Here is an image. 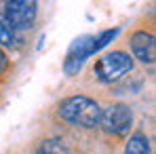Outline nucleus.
I'll return each instance as SVG.
<instances>
[{"label":"nucleus","instance_id":"nucleus-1","mask_svg":"<svg viewBox=\"0 0 156 154\" xmlns=\"http://www.w3.org/2000/svg\"><path fill=\"white\" fill-rule=\"evenodd\" d=\"M59 116L68 120L70 125L91 129L101 120V110L95 99L84 97V95H74L59 103Z\"/></svg>","mask_w":156,"mask_h":154},{"label":"nucleus","instance_id":"nucleus-2","mask_svg":"<svg viewBox=\"0 0 156 154\" xmlns=\"http://www.w3.org/2000/svg\"><path fill=\"white\" fill-rule=\"evenodd\" d=\"M131 70H133V59L122 51L108 53L95 63V76L101 82H114Z\"/></svg>","mask_w":156,"mask_h":154},{"label":"nucleus","instance_id":"nucleus-3","mask_svg":"<svg viewBox=\"0 0 156 154\" xmlns=\"http://www.w3.org/2000/svg\"><path fill=\"white\" fill-rule=\"evenodd\" d=\"M101 127L112 135H127L133 125V112L125 103H114L101 112Z\"/></svg>","mask_w":156,"mask_h":154},{"label":"nucleus","instance_id":"nucleus-4","mask_svg":"<svg viewBox=\"0 0 156 154\" xmlns=\"http://www.w3.org/2000/svg\"><path fill=\"white\" fill-rule=\"evenodd\" d=\"M93 53H95V36H80V38H76L70 45L68 55H66V61H63L66 74H70V76L78 74L80 68H82V63H84V59L91 57Z\"/></svg>","mask_w":156,"mask_h":154},{"label":"nucleus","instance_id":"nucleus-5","mask_svg":"<svg viewBox=\"0 0 156 154\" xmlns=\"http://www.w3.org/2000/svg\"><path fill=\"white\" fill-rule=\"evenodd\" d=\"M4 19L15 27V30H23L30 27L36 19V2H27V0H15V2H6L4 9Z\"/></svg>","mask_w":156,"mask_h":154},{"label":"nucleus","instance_id":"nucleus-6","mask_svg":"<svg viewBox=\"0 0 156 154\" xmlns=\"http://www.w3.org/2000/svg\"><path fill=\"white\" fill-rule=\"evenodd\" d=\"M131 51L141 63L156 61V36L150 32H135L131 36Z\"/></svg>","mask_w":156,"mask_h":154},{"label":"nucleus","instance_id":"nucleus-7","mask_svg":"<svg viewBox=\"0 0 156 154\" xmlns=\"http://www.w3.org/2000/svg\"><path fill=\"white\" fill-rule=\"evenodd\" d=\"M125 154H150V144H148L146 135L135 133L133 137H129V141L125 146Z\"/></svg>","mask_w":156,"mask_h":154},{"label":"nucleus","instance_id":"nucleus-8","mask_svg":"<svg viewBox=\"0 0 156 154\" xmlns=\"http://www.w3.org/2000/svg\"><path fill=\"white\" fill-rule=\"evenodd\" d=\"M15 42H17L15 27L11 26L4 17H0V45H4V47H13Z\"/></svg>","mask_w":156,"mask_h":154},{"label":"nucleus","instance_id":"nucleus-9","mask_svg":"<svg viewBox=\"0 0 156 154\" xmlns=\"http://www.w3.org/2000/svg\"><path fill=\"white\" fill-rule=\"evenodd\" d=\"M118 36V27H114V30H105V32H101L99 36H95V53L101 51L108 42H112L114 38Z\"/></svg>","mask_w":156,"mask_h":154},{"label":"nucleus","instance_id":"nucleus-10","mask_svg":"<svg viewBox=\"0 0 156 154\" xmlns=\"http://www.w3.org/2000/svg\"><path fill=\"white\" fill-rule=\"evenodd\" d=\"M36 154H66V152H63L59 146H57V148H53L51 141H47V144H44V146H42V148H40Z\"/></svg>","mask_w":156,"mask_h":154},{"label":"nucleus","instance_id":"nucleus-11","mask_svg":"<svg viewBox=\"0 0 156 154\" xmlns=\"http://www.w3.org/2000/svg\"><path fill=\"white\" fill-rule=\"evenodd\" d=\"M4 68H6V57H4V53L0 51V72H2Z\"/></svg>","mask_w":156,"mask_h":154}]
</instances>
